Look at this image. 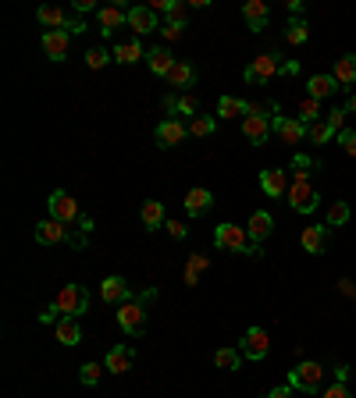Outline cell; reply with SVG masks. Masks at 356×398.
I'll return each mask as SVG.
<instances>
[{"label":"cell","mask_w":356,"mask_h":398,"mask_svg":"<svg viewBox=\"0 0 356 398\" xmlns=\"http://www.w3.org/2000/svg\"><path fill=\"white\" fill-rule=\"evenodd\" d=\"M175 96H178V93H168V96H164V110H168V114H175Z\"/></svg>","instance_id":"cell-54"},{"label":"cell","mask_w":356,"mask_h":398,"mask_svg":"<svg viewBox=\"0 0 356 398\" xmlns=\"http://www.w3.org/2000/svg\"><path fill=\"white\" fill-rule=\"evenodd\" d=\"M271 132L278 135L282 142H303V135H306V125L299 121V117L274 114V117H271Z\"/></svg>","instance_id":"cell-11"},{"label":"cell","mask_w":356,"mask_h":398,"mask_svg":"<svg viewBox=\"0 0 356 398\" xmlns=\"http://www.w3.org/2000/svg\"><path fill=\"white\" fill-rule=\"evenodd\" d=\"M318 110H321L318 100H310V96H306V100L299 103V121H303V125H313V121H318Z\"/></svg>","instance_id":"cell-42"},{"label":"cell","mask_w":356,"mask_h":398,"mask_svg":"<svg viewBox=\"0 0 356 398\" xmlns=\"http://www.w3.org/2000/svg\"><path fill=\"white\" fill-rule=\"evenodd\" d=\"M211 207H214L211 189H189V192H185V214H189V217H204Z\"/></svg>","instance_id":"cell-16"},{"label":"cell","mask_w":356,"mask_h":398,"mask_svg":"<svg viewBox=\"0 0 356 398\" xmlns=\"http://www.w3.org/2000/svg\"><path fill=\"white\" fill-rule=\"evenodd\" d=\"M175 117H200V100H196L192 93H178L175 96Z\"/></svg>","instance_id":"cell-32"},{"label":"cell","mask_w":356,"mask_h":398,"mask_svg":"<svg viewBox=\"0 0 356 398\" xmlns=\"http://www.w3.org/2000/svg\"><path fill=\"white\" fill-rule=\"evenodd\" d=\"M243 18H246L250 32H264V29H267V18H271V11H267V4H264V0H246V4H243Z\"/></svg>","instance_id":"cell-17"},{"label":"cell","mask_w":356,"mask_h":398,"mask_svg":"<svg viewBox=\"0 0 356 398\" xmlns=\"http://www.w3.org/2000/svg\"><path fill=\"white\" fill-rule=\"evenodd\" d=\"M325 398H353V391H349V388H346L342 381H335V384H332V388L325 391Z\"/></svg>","instance_id":"cell-47"},{"label":"cell","mask_w":356,"mask_h":398,"mask_svg":"<svg viewBox=\"0 0 356 398\" xmlns=\"http://www.w3.org/2000/svg\"><path fill=\"white\" fill-rule=\"evenodd\" d=\"M289 203H292L296 214H313V210L321 207V196H318V189H313L306 178H292V185H289Z\"/></svg>","instance_id":"cell-7"},{"label":"cell","mask_w":356,"mask_h":398,"mask_svg":"<svg viewBox=\"0 0 356 398\" xmlns=\"http://www.w3.org/2000/svg\"><path fill=\"white\" fill-rule=\"evenodd\" d=\"M68 32L64 29H57V32H43V54L50 57V61H64L68 57Z\"/></svg>","instance_id":"cell-19"},{"label":"cell","mask_w":356,"mask_h":398,"mask_svg":"<svg viewBox=\"0 0 356 398\" xmlns=\"http://www.w3.org/2000/svg\"><path fill=\"white\" fill-rule=\"evenodd\" d=\"M335 89H342V86L335 82V75H313L310 82H306V96H310V100H318V103H321L325 96H332Z\"/></svg>","instance_id":"cell-22"},{"label":"cell","mask_w":356,"mask_h":398,"mask_svg":"<svg viewBox=\"0 0 356 398\" xmlns=\"http://www.w3.org/2000/svg\"><path fill=\"white\" fill-rule=\"evenodd\" d=\"M47 207H50V217L61 221V224H83V210H78V199H71L64 189H54L50 199H47Z\"/></svg>","instance_id":"cell-5"},{"label":"cell","mask_w":356,"mask_h":398,"mask_svg":"<svg viewBox=\"0 0 356 398\" xmlns=\"http://www.w3.org/2000/svg\"><path fill=\"white\" fill-rule=\"evenodd\" d=\"M111 57H114V54H107L104 47H93V50H86V64H90L93 71H100V68H104Z\"/></svg>","instance_id":"cell-43"},{"label":"cell","mask_w":356,"mask_h":398,"mask_svg":"<svg viewBox=\"0 0 356 398\" xmlns=\"http://www.w3.org/2000/svg\"><path fill=\"white\" fill-rule=\"evenodd\" d=\"M260 189H264L267 196L278 199L282 192H289V175L278 171V168H267V171H260Z\"/></svg>","instance_id":"cell-21"},{"label":"cell","mask_w":356,"mask_h":398,"mask_svg":"<svg viewBox=\"0 0 356 398\" xmlns=\"http://www.w3.org/2000/svg\"><path fill=\"white\" fill-rule=\"evenodd\" d=\"M246 231H250V238H253V242L260 246L264 238H267V235L274 231V217H271L267 210H257V214L250 217V228H246Z\"/></svg>","instance_id":"cell-25"},{"label":"cell","mask_w":356,"mask_h":398,"mask_svg":"<svg viewBox=\"0 0 356 398\" xmlns=\"http://www.w3.org/2000/svg\"><path fill=\"white\" fill-rule=\"evenodd\" d=\"M125 22H129V11H125L122 4L100 8V32H104V36H114V29H122Z\"/></svg>","instance_id":"cell-18"},{"label":"cell","mask_w":356,"mask_h":398,"mask_svg":"<svg viewBox=\"0 0 356 398\" xmlns=\"http://www.w3.org/2000/svg\"><path fill=\"white\" fill-rule=\"evenodd\" d=\"M321 381H325V367L318 360H306V363H299V367L289 370V384L299 388V391H306V395L321 391Z\"/></svg>","instance_id":"cell-6"},{"label":"cell","mask_w":356,"mask_h":398,"mask_svg":"<svg viewBox=\"0 0 356 398\" xmlns=\"http://www.w3.org/2000/svg\"><path fill=\"white\" fill-rule=\"evenodd\" d=\"M32 235H36L39 246H61V242H71V228L61 224V221H54V217H50V221H39Z\"/></svg>","instance_id":"cell-10"},{"label":"cell","mask_w":356,"mask_h":398,"mask_svg":"<svg viewBox=\"0 0 356 398\" xmlns=\"http://www.w3.org/2000/svg\"><path fill=\"white\" fill-rule=\"evenodd\" d=\"M182 29H185V25H168V22H164V29H161V32H164V39H168V43H175V39L182 36Z\"/></svg>","instance_id":"cell-50"},{"label":"cell","mask_w":356,"mask_h":398,"mask_svg":"<svg viewBox=\"0 0 356 398\" xmlns=\"http://www.w3.org/2000/svg\"><path fill=\"white\" fill-rule=\"evenodd\" d=\"M318 168H321V164L313 161V156H303V153H296V156H292V178H310Z\"/></svg>","instance_id":"cell-36"},{"label":"cell","mask_w":356,"mask_h":398,"mask_svg":"<svg viewBox=\"0 0 356 398\" xmlns=\"http://www.w3.org/2000/svg\"><path fill=\"white\" fill-rule=\"evenodd\" d=\"M100 299L104 302H129L132 299V288H129V281L122 274H111V277H104L100 281Z\"/></svg>","instance_id":"cell-13"},{"label":"cell","mask_w":356,"mask_h":398,"mask_svg":"<svg viewBox=\"0 0 356 398\" xmlns=\"http://www.w3.org/2000/svg\"><path fill=\"white\" fill-rule=\"evenodd\" d=\"M214 363L221 370H239L243 367V352H235V348H218L214 352Z\"/></svg>","instance_id":"cell-35"},{"label":"cell","mask_w":356,"mask_h":398,"mask_svg":"<svg viewBox=\"0 0 356 398\" xmlns=\"http://www.w3.org/2000/svg\"><path fill=\"white\" fill-rule=\"evenodd\" d=\"M153 139H157V146H161V149H171V146H178V142L189 139V125L182 121V117H164V121L153 128Z\"/></svg>","instance_id":"cell-8"},{"label":"cell","mask_w":356,"mask_h":398,"mask_svg":"<svg viewBox=\"0 0 356 398\" xmlns=\"http://www.w3.org/2000/svg\"><path fill=\"white\" fill-rule=\"evenodd\" d=\"M267 398H292V384H282V388H271Z\"/></svg>","instance_id":"cell-51"},{"label":"cell","mask_w":356,"mask_h":398,"mask_svg":"<svg viewBox=\"0 0 356 398\" xmlns=\"http://www.w3.org/2000/svg\"><path fill=\"white\" fill-rule=\"evenodd\" d=\"M243 135H246L253 146H264V142L271 139V117H267V114L246 117V121H243Z\"/></svg>","instance_id":"cell-15"},{"label":"cell","mask_w":356,"mask_h":398,"mask_svg":"<svg viewBox=\"0 0 356 398\" xmlns=\"http://www.w3.org/2000/svg\"><path fill=\"white\" fill-rule=\"evenodd\" d=\"M107 367H100V363H86L83 370H78V381H83L86 388H97L100 384V374H104Z\"/></svg>","instance_id":"cell-40"},{"label":"cell","mask_w":356,"mask_h":398,"mask_svg":"<svg viewBox=\"0 0 356 398\" xmlns=\"http://www.w3.org/2000/svg\"><path fill=\"white\" fill-rule=\"evenodd\" d=\"M339 142H342V149H346L349 156H356V128H346V132H339Z\"/></svg>","instance_id":"cell-45"},{"label":"cell","mask_w":356,"mask_h":398,"mask_svg":"<svg viewBox=\"0 0 356 398\" xmlns=\"http://www.w3.org/2000/svg\"><path fill=\"white\" fill-rule=\"evenodd\" d=\"M346 117H349V110H346V107H335V110H328L325 121H328L335 132H346Z\"/></svg>","instance_id":"cell-44"},{"label":"cell","mask_w":356,"mask_h":398,"mask_svg":"<svg viewBox=\"0 0 356 398\" xmlns=\"http://www.w3.org/2000/svg\"><path fill=\"white\" fill-rule=\"evenodd\" d=\"M214 246L228 249V253H239V256H260V246L250 238V231L239 224H228V221L214 228Z\"/></svg>","instance_id":"cell-1"},{"label":"cell","mask_w":356,"mask_h":398,"mask_svg":"<svg viewBox=\"0 0 356 398\" xmlns=\"http://www.w3.org/2000/svg\"><path fill=\"white\" fill-rule=\"evenodd\" d=\"M299 242L306 253H325L328 249V224H313V228H303Z\"/></svg>","instance_id":"cell-20"},{"label":"cell","mask_w":356,"mask_h":398,"mask_svg":"<svg viewBox=\"0 0 356 398\" xmlns=\"http://www.w3.org/2000/svg\"><path fill=\"white\" fill-rule=\"evenodd\" d=\"M335 82H339L342 89H349V86L356 82V54H346V57L335 61Z\"/></svg>","instance_id":"cell-27"},{"label":"cell","mask_w":356,"mask_h":398,"mask_svg":"<svg viewBox=\"0 0 356 398\" xmlns=\"http://www.w3.org/2000/svg\"><path fill=\"white\" fill-rule=\"evenodd\" d=\"M218 114H221V117H239V114H246V100L221 96V100H218Z\"/></svg>","instance_id":"cell-38"},{"label":"cell","mask_w":356,"mask_h":398,"mask_svg":"<svg viewBox=\"0 0 356 398\" xmlns=\"http://www.w3.org/2000/svg\"><path fill=\"white\" fill-rule=\"evenodd\" d=\"M146 61H150V71H153V75H161V78H168V75H171V68L178 64V61L171 57V50H168V47H153V50L146 54Z\"/></svg>","instance_id":"cell-23"},{"label":"cell","mask_w":356,"mask_h":398,"mask_svg":"<svg viewBox=\"0 0 356 398\" xmlns=\"http://www.w3.org/2000/svg\"><path fill=\"white\" fill-rule=\"evenodd\" d=\"M196 82V68L189 64V61H178L175 68H171V75H168V86H175V89H189Z\"/></svg>","instance_id":"cell-30"},{"label":"cell","mask_w":356,"mask_h":398,"mask_svg":"<svg viewBox=\"0 0 356 398\" xmlns=\"http://www.w3.org/2000/svg\"><path fill=\"white\" fill-rule=\"evenodd\" d=\"M97 4H93V0H75V11H93Z\"/></svg>","instance_id":"cell-53"},{"label":"cell","mask_w":356,"mask_h":398,"mask_svg":"<svg viewBox=\"0 0 356 398\" xmlns=\"http://www.w3.org/2000/svg\"><path fill=\"white\" fill-rule=\"evenodd\" d=\"M346 110H349V114H356V93L349 96V103H346Z\"/></svg>","instance_id":"cell-56"},{"label":"cell","mask_w":356,"mask_h":398,"mask_svg":"<svg viewBox=\"0 0 356 398\" xmlns=\"http://www.w3.org/2000/svg\"><path fill=\"white\" fill-rule=\"evenodd\" d=\"M346 377H349V367H339V370H335V381H342V384H346Z\"/></svg>","instance_id":"cell-55"},{"label":"cell","mask_w":356,"mask_h":398,"mask_svg":"<svg viewBox=\"0 0 356 398\" xmlns=\"http://www.w3.org/2000/svg\"><path fill=\"white\" fill-rule=\"evenodd\" d=\"M306 135H310V142H318V146H328L339 132L328 125V121H313V125H306Z\"/></svg>","instance_id":"cell-33"},{"label":"cell","mask_w":356,"mask_h":398,"mask_svg":"<svg viewBox=\"0 0 356 398\" xmlns=\"http://www.w3.org/2000/svg\"><path fill=\"white\" fill-rule=\"evenodd\" d=\"M189 135H196V139H207V135H214V117H211V114L192 117V121H189Z\"/></svg>","instance_id":"cell-37"},{"label":"cell","mask_w":356,"mask_h":398,"mask_svg":"<svg viewBox=\"0 0 356 398\" xmlns=\"http://www.w3.org/2000/svg\"><path fill=\"white\" fill-rule=\"evenodd\" d=\"M139 217H143L146 231L164 228V203H161V199H146V203H143V210H139Z\"/></svg>","instance_id":"cell-26"},{"label":"cell","mask_w":356,"mask_h":398,"mask_svg":"<svg viewBox=\"0 0 356 398\" xmlns=\"http://www.w3.org/2000/svg\"><path fill=\"white\" fill-rule=\"evenodd\" d=\"M54 334H57V341H61V345H68V348L83 341V327H78L75 316H61V320L54 324Z\"/></svg>","instance_id":"cell-24"},{"label":"cell","mask_w":356,"mask_h":398,"mask_svg":"<svg viewBox=\"0 0 356 398\" xmlns=\"http://www.w3.org/2000/svg\"><path fill=\"white\" fill-rule=\"evenodd\" d=\"M282 75H299V61H285L282 64Z\"/></svg>","instance_id":"cell-52"},{"label":"cell","mask_w":356,"mask_h":398,"mask_svg":"<svg viewBox=\"0 0 356 398\" xmlns=\"http://www.w3.org/2000/svg\"><path fill=\"white\" fill-rule=\"evenodd\" d=\"M239 352H243V360H267V352H271V341H267V331L264 327H250L239 341Z\"/></svg>","instance_id":"cell-9"},{"label":"cell","mask_w":356,"mask_h":398,"mask_svg":"<svg viewBox=\"0 0 356 398\" xmlns=\"http://www.w3.org/2000/svg\"><path fill=\"white\" fill-rule=\"evenodd\" d=\"M274 75H282V57L271 54V50L257 54V57L246 64V71H243V78H246L250 86H264L267 78H274Z\"/></svg>","instance_id":"cell-3"},{"label":"cell","mask_w":356,"mask_h":398,"mask_svg":"<svg viewBox=\"0 0 356 398\" xmlns=\"http://www.w3.org/2000/svg\"><path fill=\"white\" fill-rule=\"evenodd\" d=\"M285 39L292 47H303L306 39H310V25L303 22V18H289V29H285Z\"/></svg>","instance_id":"cell-34"},{"label":"cell","mask_w":356,"mask_h":398,"mask_svg":"<svg viewBox=\"0 0 356 398\" xmlns=\"http://www.w3.org/2000/svg\"><path fill=\"white\" fill-rule=\"evenodd\" d=\"M136 36H150L161 29V15H153L150 8H129V22H125Z\"/></svg>","instance_id":"cell-14"},{"label":"cell","mask_w":356,"mask_h":398,"mask_svg":"<svg viewBox=\"0 0 356 398\" xmlns=\"http://www.w3.org/2000/svg\"><path fill=\"white\" fill-rule=\"evenodd\" d=\"M111 54H114L118 64H136L143 57V43H139V39H125V43H118Z\"/></svg>","instance_id":"cell-31"},{"label":"cell","mask_w":356,"mask_h":398,"mask_svg":"<svg viewBox=\"0 0 356 398\" xmlns=\"http://www.w3.org/2000/svg\"><path fill=\"white\" fill-rule=\"evenodd\" d=\"M211 267V256H200V253H196V256H189V263H185V270H182V281L189 285V288H196V285H200V274Z\"/></svg>","instance_id":"cell-29"},{"label":"cell","mask_w":356,"mask_h":398,"mask_svg":"<svg viewBox=\"0 0 356 398\" xmlns=\"http://www.w3.org/2000/svg\"><path fill=\"white\" fill-rule=\"evenodd\" d=\"M349 203H342V199H335V203L328 207V228H339V224H346L349 221Z\"/></svg>","instance_id":"cell-39"},{"label":"cell","mask_w":356,"mask_h":398,"mask_svg":"<svg viewBox=\"0 0 356 398\" xmlns=\"http://www.w3.org/2000/svg\"><path fill=\"white\" fill-rule=\"evenodd\" d=\"M157 292L150 288V292H143V295H136V299H129V302H122L118 306V324H122V331L129 334V338H139L143 331H146V302L153 299Z\"/></svg>","instance_id":"cell-2"},{"label":"cell","mask_w":356,"mask_h":398,"mask_svg":"<svg viewBox=\"0 0 356 398\" xmlns=\"http://www.w3.org/2000/svg\"><path fill=\"white\" fill-rule=\"evenodd\" d=\"M185 15H189V4H182V0H171V8H168V25H185Z\"/></svg>","instance_id":"cell-41"},{"label":"cell","mask_w":356,"mask_h":398,"mask_svg":"<svg viewBox=\"0 0 356 398\" xmlns=\"http://www.w3.org/2000/svg\"><path fill=\"white\" fill-rule=\"evenodd\" d=\"M164 228H168V235H171V238H175V242H182V238H185V235H189V228H185V224H182V221H168V224H164Z\"/></svg>","instance_id":"cell-46"},{"label":"cell","mask_w":356,"mask_h":398,"mask_svg":"<svg viewBox=\"0 0 356 398\" xmlns=\"http://www.w3.org/2000/svg\"><path fill=\"white\" fill-rule=\"evenodd\" d=\"M64 32H68V36H83V32H86V22H83V18H68V22H64Z\"/></svg>","instance_id":"cell-48"},{"label":"cell","mask_w":356,"mask_h":398,"mask_svg":"<svg viewBox=\"0 0 356 398\" xmlns=\"http://www.w3.org/2000/svg\"><path fill=\"white\" fill-rule=\"evenodd\" d=\"M61 320V309L57 306H47L43 313H39V324H57Z\"/></svg>","instance_id":"cell-49"},{"label":"cell","mask_w":356,"mask_h":398,"mask_svg":"<svg viewBox=\"0 0 356 398\" xmlns=\"http://www.w3.org/2000/svg\"><path fill=\"white\" fill-rule=\"evenodd\" d=\"M104 367H107V374H129L136 367V348L132 345H111Z\"/></svg>","instance_id":"cell-12"},{"label":"cell","mask_w":356,"mask_h":398,"mask_svg":"<svg viewBox=\"0 0 356 398\" xmlns=\"http://www.w3.org/2000/svg\"><path fill=\"white\" fill-rule=\"evenodd\" d=\"M54 306L61 309V316H83V313H90V292L83 288V285H64L61 292H57V299H54Z\"/></svg>","instance_id":"cell-4"},{"label":"cell","mask_w":356,"mask_h":398,"mask_svg":"<svg viewBox=\"0 0 356 398\" xmlns=\"http://www.w3.org/2000/svg\"><path fill=\"white\" fill-rule=\"evenodd\" d=\"M36 18H39V25H43L47 32H57V29H64V22H68V15L61 11V8H54V4H43L36 11Z\"/></svg>","instance_id":"cell-28"}]
</instances>
